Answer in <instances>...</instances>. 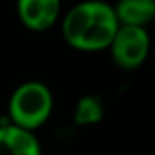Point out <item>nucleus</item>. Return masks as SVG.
<instances>
[{"label":"nucleus","instance_id":"nucleus-4","mask_svg":"<svg viewBox=\"0 0 155 155\" xmlns=\"http://www.w3.org/2000/svg\"><path fill=\"white\" fill-rule=\"evenodd\" d=\"M20 22L31 31L49 29L60 13V0H17Z\"/></svg>","mask_w":155,"mask_h":155},{"label":"nucleus","instance_id":"nucleus-3","mask_svg":"<svg viewBox=\"0 0 155 155\" xmlns=\"http://www.w3.org/2000/svg\"><path fill=\"white\" fill-rule=\"evenodd\" d=\"M111 57L115 64L122 69L139 68L150 51V37L144 28L137 26H119L111 44Z\"/></svg>","mask_w":155,"mask_h":155},{"label":"nucleus","instance_id":"nucleus-1","mask_svg":"<svg viewBox=\"0 0 155 155\" xmlns=\"http://www.w3.org/2000/svg\"><path fill=\"white\" fill-rule=\"evenodd\" d=\"M119 20L110 4L102 0H86L73 6L62 20L64 40L81 51H101L110 48Z\"/></svg>","mask_w":155,"mask_h":155},{"label":"nucleus","instance_id":"nucleus-2","mask_svg":"<svg viewBox=\"0 0 155 155\" xmlns=\"http://www.w3.org/2000/svg\"><path fill=\"white\" fill-rule=\"evenodd\" d=\"M53 111V95L42 82L29 81L20 84L9 99L11 122L22 130L35 131Z\"/></svg>","mask_w":155,"mask_h":155},{"label":"nucleus","instance_id":"nucleus-7","mask_svg":"<svg viewBox=\"0 0 155 155\" xmlns=\"http://www.w3.org/2000/svg\"><path fill=\"white\" fill-rule=\"evenodd\" d=\"M104 115V108L99 97L95 95H86L82 99H79L75 106V124L79 126H90V124H97L102 120Z\"/></svg>","mask_w":155,"mask_h":155},{"label":"nucleus","instance_id":"nucleus-6","mask_svg":"<svg viewBox=\"0 0 155 155\" xmlns=\"http://www.w3.org/2000/svg\"><path fill=\"white\" fill-rule=\"evenodd\" d=\"M113 11L119 26L144 28L155 18V0H119Z\"/></svg>","mask_w":155,"mask_h":155},{"label":"nucleus","instance_id":"nucleus-5","mask_svg":"<svg viewBox=\"0 0 155 155\" xmlns=\"http://www.w3.org/2000/svg\"><path fill=\"white\" fill-rule=\"evenodd\" d=\"M0 155H40V144L33 131L8 124L0 128Z\"/></svg>","mask_w":155,"mask_h":155}]
</instances>
